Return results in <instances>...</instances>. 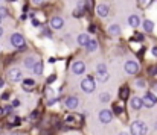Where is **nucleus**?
<instances>
[{"label": "nucleus", "mask_w": 157, "mask_h": 135, "mask_svg": "<svg viewBox=\"0 0 157 135\" xmlns=\"http://www.w3.org/2000/svg\"><path fill=\"white\" fill-rule=\"evenodd\" d=\"M130 131H131V135H147V132H148V126H147L144 122L136 120V122L131 123Z\"/></svg>", "instance_id": "f257e3e1"}, {"label": "nucleus", "mask_w": 157, "mask_h": 135, "mask_svg": "<svg viewBox=\"0 0 157 135\" xmlns=\"http://www.w3.org/2000/svg\"><path fill=\"white\" fill-rule=\"evenodd\" d=\"M81 88L86 91V93H93V91H95V81H93V78H92V76L86 78V79L81 82Z\"/></svg>", "instance_id": "f03ea898"}, {"label": "nucleus", "mask_w": 157, "mask_h": 135, "mask_svg": "<svg viewBox=\"0 0 157 135\" xmlns=\"http://www.w3.org/2000/svg\"><path fill=\"white\" fill-rule=\"evenodd\" d=\"M11 44L14 46L15 49L25 47V38H23V35H20V34H12V35H11Z\"/></svg>", "instance_id": "7ed1b4c3"}, {"label": "nucleus", "mask_w": 157, "mask_h": 135, "mask_svg": "<svg viewBox=\"0 0 157 135\" xmlns=\"http://www.w3.org/2000/svg\"><path fill=\"white\" fill-rule=\"evenodd\" d=\"M156 103H157V97L153 94V93H147V94L144 96V106L153 108Z\"/></svg>", "instance_id": "20e7f679"}, {"label": "nucleus", "mask_w": 157, "mask_h": 135, "mask_svg": "<svg viewBox=\"0 0 157 135\" xmlns=\"http://www.w3.org/2000/svg\"><path fill=\"white\" fill-rule=\"evenodd\" d=\"M125 71L130 75H136L139 71V64L136 61H127L125 62Z\"/></svg>", "instance_id": "39448f33"}, {"label": "nucleus", "mask_w": 157, "mask_h": 135, "mask_svg": "<svg viewBox=\"0 0 157 135\" xmlns=\"http://www.w3.org/2000/svg\"><path fill=\"white\" fill-rule=\"evenodd\" d=\"M8 78L14 82H18V81H21V71L18 68H11L8 71Z\"/></svg>", "instance_id": "423d86ee"}, {"label": "nucleus", "mask_w": 157, "mask_h": 135, "mask_svg": "<svg viewBox=\"0 0 157 135\" xmlns=\"http://www.w3.org/2000/svg\"><path fill=\"white\" fill-rule=\"evenodd\" d=\"M84 70H86V64H84V62L76 61V62L72 64V71H73L75 75H81V73H84Z\"/></svg>", "instance_id": "0eeeda50"}, {"label": "nucleus", "mask_w": 157, "mask_h": 135, "mask_svg": "<svg viewBox=\"0 0 157 135\" xmlns=\"http://www.w3.org/2000/svg\"><path fill=\"white\" fill-rule=\"evenodd\" d=\"M111 119H113L111 111H108V109H102V111L99 112V120H101L102 123H110V122H111Z\"/></svg>", "instance_id": "6e6552de"}, {"label": "nucleus", "mask_w": 157, "mask_h": 135, "mask_svg": "<svg viewBox=\"0 0 157 135\" xmlns=\"http://www.w3.org/2000/svg\"><path fill=\"white\" fill-rule=\"evenodd\" d=\"M66 106L69 108V109H75V108H78V105H79V100H78V97H73V96H70V97H67L66 99Z\"/></svg>", "instance_id": "1a4fd4ad"}, {"label": "nucleus", "mask_w": 157, "mask_h": 135, "mask_svg": "<svg viewBox=\"0 0 157 135\" xmlns=\"http://www.w3.org/2000/svg\"><path fill=\"white\" fill-rule=\"evenodd\" d=\"M51 26H52V29H61L64 26V20L61 17H53L51 20Z\"/></svg>", "instance_id": "9d476101"}, {"label": "nucleus", "mask_w": 157, "mask_h": 135, "mask_svg": "<svg viewBox=\"0 0 157 135\" xmlns=\"http://www.w3.org/2000/svg\"><path fill=\"white\" fill-rule=\"evenodd\" d=\"M144 106V99H140V97H133L131 99V108L133 109H140Z\"/></svg>", "instance_id": "9b49d317"}, {"label": "nucleus", "mask_w": 157, "mask_h": 135, "mask_svg": "<svg viewBox=\"0 0 157 135\" xmlns=\"http://www.w3.org/2000/svg\"><path fill=\"white\" fill-rule=\"evenodd\" d=\"M96 14L99 15V17H107L108 15V6L107 5H99L98 8H96Z\"/></svg>", "instance_id": "f8f14e48"}, {"label": "nucleus", "mask_w": 157, "mask_h": 135, "mask_svg": "<svg viewBox=\"0 0 157 135\" xmlns=\"http://www.w3.org/2000/svg\"><path fill=\"white\" fill-rule=\"evenodd\" d=\"M84 8H86V3H84V2H78V5H76V9L73 11V15H75V17H79V15H82V12H84Z\"/></svg>", "instance_id": "ddd939ff"}, {"label": "nucleus", "mask_w": 157, "mask_h": 135, "mask_svg": "<svg viewBox=\"0 0 157 135\" xmlns=\"http://www.w3.org/2000/svg\"><path fill=\"white\" fill-rule=\"evenodd\" d=\"M128 23H130V26L137 27V26L140 24V18H139L137 15H130V17H128Z\"/></svg>", "instance_id": "4468645a"}, {"label": "nucleus", "mask_w": 157, "mask_h": 135, "mask_svg": "<svg viewBox=\"0 0 157 135\" xmlns=\"http://www.w3.org/2000/svg\"><path fill=\"white\" fill-rule=\"evenodd\" d=\"M35 64H37V61H35L34 56H28V58L25 59V65H26V68H32V70H34Z\"/></svg>", "instance_id": "2eb2a0df"}, {"label": "nucleus", "mask_w": 157, "mask_h": 135, "mask_svg": "<svg viewBox=\"0 0 157 135\" xmlns=\"http://www.w3.org/2000/svg\"><path fill=\"white\" fill-rule=\"evenodd\" d=\"M90 43V40H89V35H86V34H81L79 37H78V44L79 46H84V47H87V44Z\"/></svg>", "instance_id": "dca6fc26"}, {"label": "nucleus", "mask_w": 157, "mask_h": 135, "mask_svg": "<svg viewBox=\"0 0 157 135\" xmlns=\"http://www.w3.org/2000/svg\"><path fill=\"white\" fill-rule=\"evenodd\" d=\"M108 34L110 35H119L121 34V27L117 24H110L108 26Z\"/></svg>", "instance_id": "f3484780"}, {"label": "nucleus", "mask_w": 157, "mask_h": 135, "mask_svg": "<svg viewBox=\"0 0 157 135\" xmlns=\"http://www.w3.org/2000/svg\"><path fill=\"white\" fill-rule=\"evenodd\" d=\"M144 29H145L147 32H153V31H154V23H153L151 20H145V21H144Z\"/></svg>", "instance_id": "a211bd4d"}, {"label": "nucleus", "mask_w": 157, "mask_h": 135, "mask_svg": "<svg viewBox=\"0 0 157 135\" xmlns=\"http://www.w3.org/2000/svg\"><path fill=\"white\" fill-rule=\"evenodd\" d=\"M128 94H130V90H128L127 87H122V88L119 90V97H121V100H125V99L128 97Z\"/></svg>", "instance_id": "6ab92c4d"}, {"label": "nucleus", "mask_w": 157, "mask_h": 135, "mask_svg": "<svg viewBox=\"0 0 157 135\" xmlns=\"http://www.w3.org/2000/svg\"><path fill=\"white\" fill-rule=\"evenodd\" d=\"M96 47H98V41H96V40H90V43L87 44V50H89V52H95Z\"/></svg>", "instance_id": "aec40b11"}, {"label": "nucleus", "mask_w": 157, "mask_h": 135, "mask_svg": "<svg viewBox=\"0 0 157 135\" xmlns=\"http://www.w3.org/2000/svg\"><path fill=\"white\" fill-rule=\"evenodd\" d=\"M34 73H35V75H41V73H43V64H41V62H37V64H35Z\"/></svg>", "instance_id": "412c9836"}, {"label": "nucleus", "mask_w": 157, "mask_h": 135, "mask_svg": "<svg viewBox=\"0 0 157 135\" xmlns=\"http://www.w3.org/2000/svg\"><path fill=\"white\" fill-rule=\"evenodd\" d=\"M8 123H9V125H18V123H20V119H18V117L11 115V117L8 119Z\"/></svg>", "instance_id": "4be33fe9"}, {"label": "nucleus", "mask_w": 157, "mask_h": 135, "mask_svg": "<svg viewBox=\"0 0 157 135\" xmlns=\"http://www.w3.org/2000/svg\"><path fill=\"white\" fill-rule=\"evenodd\" d=\"M34 85H35V82H34L32 79H25V81H23V87H25V88H28V87H34Z\"/></svg>", "instance_id": "5701e85b"}, {"label": "nucleus", "mask_w": 157, "mask_h": 135, "mask_svg": "<svg viewBox=\"0 0 157 135\" xmlns=\"http://www.w3.org/2000/svg\"><path fill=\"white\" fill-rule=\"evenodd\" d=\"M96 71L101 75V73H107V67H105V64H99L98 67H96Z\"/></svg>", "instance_id": "b1692460"}, {"label": "nucleus", "mask_w": 157, "mask_h": 135, "mask_svg": "<svg viewBox=\"0 0 157 135\" xmlns=\"http://www.w3.org/2000/svg\"><path fill=\"white\" fill-rule=\"evenodd\" d=\"M98 81H99V82H107V81H108V73H101V75L98 76Z\"/></svg>", "instance_id": "393cba45"}, {"label": "nucleus", "mask_w": 157, "mask_h": 135, "mask_svg": "<svg viewBox=\"0 0 157 135\" xmlns=\"http://www.w3.org/2000/svg\"><path fill=\"white\" fill-rule=\"evenodd\" d=\"M99 99H101V102H108V100H110V96H108L107 93H104V94L99 96Z\"/></svg>", "instance_id": "a878e982"}, {"label": "nucleus", "mask_w": 157, "mask_h": 135, "mask_svg": "<svg viewBox=\"0 0 157 135\" xmlns=\"http://www.w3.org/2000/svg\"><path fill=\"white\" fill-rule=\"evenodd\" d=\"M86 8L87 9H92L93 8V0H86Z\"/></svg>", "instance_id": "bb28decb"}, {"label": "nucleus", "mask_w": 157, "mask_h": 135, "mask_svg": "<svg viewBox=\"0 0 157 135\" xmlns=\"http://www.w3.org/2000/svg\"><path fill=\"white\" fill-rule=\"evenodd\" d=\"M151 0H139V3H140V6L142 8H145V6H148V3H150Z\"/></svg>", "instance_id": "cd10ccee"}, {"label": "nucleus", "mask_w": 157, "mask_h": 135, "mask_svg": "<svg viewBox=\"0 0 157 135\" xmlns=\"http://www.w3.org/2000/svg\"><path fill=\"white\" fill-rule=\"evenodd\" d=\"M9 112H11V106H5V108H3V114H5V115H8Z\"/></svg>", "instance_id": "c85d7f7f"}, {"label": "nucleus", "mask_w": 157, "mask_h": 135, "mask_svg": "<svg viewBox=\"0 0 157 135\" xmlns=\"http://www.w3.org/2000/svg\"><path fill=\"white\" fill-rule=\"evenodd\" d=\"M150 71V75L153 76V75H156L157 73V65H154V67H151V70H148Z\"/></svg>", "instance_id": "c756f323"}, {"label": "nucleus", "mask_w": 157, "mask_h": 135, "mask_svg": "<svg viewBox=\"0 0 157 135\" xmlns=\"http://www.w3.org/2000/svg\"><path fill=\"white\" fill-rule=\"evenodd\" d=\"M55 79H56V76H55V75H52L51 78H48V84H52V82H55Z\"/></svg>", "instance_id": "7c9ffc66"}, {"label": "nucleus", "mask_w": 157, "mask_h": 135, "mask_svg": "<svg viewBox=\"0 0 157 135\" xmlns=\"http://www.w3.org/2000/svg\"><path fill=\"white\" fill-rule=\"evenodd\" d=\"M89 32H90V34H95V32H96V27H95V26L92 24V26L89 27Z\"/></svg>", "instance_id": "2f4dec72"}, {"label": "nucleus", "mask_w": 157, "mask_h": 135, "mask_svg": "<svg viewBox=\"0 0 157 135\" xmlns=\"http://www.w3.org/2000/svg\"><path fill=\"white\" fill-rule=\"evenodd\" d=\"M18 105H20V100H18V99H15V100H12V106H15V108H17Z\"/></svg>", "instance_id": "473e14b6"}, {"label": "nucleus", "mask_w": 157, "mask_h": 135, "mask_svg": "<svg viewBox=\"0 0 157 135\" xmlns=\"http://www.w3.org/2000/svg\"><path fill=\"white\" fill-rule=\"evenodd\" d=\"M6 14H8V11H6L5 8H0V17H2V15H6Z\"/></svg>", "instance_id": "72a5a7b5"}, {"label": "nucleus", "mask_w": 157, "mask_h": 135, "mask_svg": "<svg viewBox=\"0 0 157 135\" xmlns=\"http://www.w3.org/2000/svg\"><path fill=\"white\" fill-rule=\"evenodd\" d=\"M134 38H136V40H139V41H142V40H144V37H142L140 34H136V35H134Z\"/></svg>", "instance_id": "f704fd0d"}, {"label": "nucleus", "mask_w": 157, "mask_h": 135, "mask_svg": "<svg viewBox=\"0 0 157 135\" xmlns=\"http://www.w3.org/2000/svg\"><path fill=\"white\" fill-rule=\"evenodd\" d=\"M37 117H38V112L35 111V112H32V115H31V120H35Z\"/></svg>", "instance_id": "c9c22d12"}, {"label": "nucleus", "mask_w": 157, "mask_h": 135, "mask_svg": "<svg viewBox=\"0 0 157 135\" xmlns=\"http://www.w3.org/2000/svg\"><path fill=\"white\" fill-rule=\"evenodd\" d=\"M136 84H137L139 87H145V82H144V81H137Z\"/></svg>", "instance_id": "e433bc0d"}, {"label": "nucleus", "mask_w": 157, "mask_h": 135, "mask_svg": "<svg viewBox=\"0 0 157 135\" xmlns=\"http://www.w3.org/2000/svg\"><path fill=\"white\" fill-rule=\"evenodd\" d=\"M114 112H117V114L122 112V108H121V106H116V108H114Z\"/></svg>", "instance_id": "4c0bfd02"}, {"label": "nucleus", "mask_w": 157, "mask_h": 135, "mask_svg": "<svg viewBox=\"0 0 157 135\" xmlns=\"http://www.w3.org/2000/svg\"><path fill=\"white\" fill-rule=\"evenodd\" d=\"M151 52H153V55L157 58V47H153V50H151Z\"/></svg>", "instance_id": "58836bf2"}, {"label": "nucleus", "mask_w": 157, "mask_h": 135, "mask_svg": "<svg viewBox=\"0 0 157 135\" xmlns=\"http://www.w3.org/2000/svg\"><path fill=\"white\" fill-rule=\"evenodd\" d=\"M8 97H9V94H3V96H2V99H3V100H6Z\"/></svg>", "instance_id": "ea45409f"}, {"label": "nucleus", "mask_w": 157, "mask_h": 135, "mask_svg": "<svg viewBox=\"0 0 157 135\" xmlns=\"http://www.w3.org/2000/svg\"><path fill=\"white\" fill-rule=\"evenodd\" d=\"M3 85H5V81H3V79H0V88H2Z\"/></svg>", "instance_id": "a19ab883"}, {"label": "nucleus", "mask_w": 157, "mask_h": 135, "mask_svg": "<svg viewBox=\"0 0 157 135\" xmlns=\"http://www.w3.org/2000/svg\"><path fill=\"white\" fill-rule=\"evenodd\" d=\"M41 2H43V0H34V3H35V5H38V3H41Z\"/></svg>", "instance_id": "79ce46f5"}, {"label": "nucleus", "mask_w": 157, "mask_h": 135, "mask_svg": "<svg viewBox=\"0 0 157 135\" xmlns=\"http://www.w3.org/2000/svg\"><path fill=\"white\" fill-rule=\"evenodd\" d=\"M2 35H3V29L0 27V37H2Z\"/></svg>", "instance_id": "37998d69"}, {"label": "nucleus", "mask_w": 157, "mask_h": 135, "mask_svg": "<svg viewBox=\"0 0 157 135\" xmlns=\"http://www.w3.org/2000/svg\"><path fill=\"white\" fill-rule=\"evenodd\" d=\"M119 135H128V134H127V132H121Z\"/></svg>", "instance_id": "c03bdc74"}, {"label": "nucleus", "mask_w": 157, "mask_h": 135, "mask_svg": "<svg viewBox=\"0 0 157 135\" xmlns=\"http://www.w3.org/2000/svg\"><path fill=\"white\" fill-rule=\"evenodd\" d=\"M154 88H157V84H154Z\"/></svg>", "instance_id": "a18cd8bd"}, {"label": "nucleus", "mask_w": 157, "mask_h": 135, "mask_svg": "<svg viewBox=\"0 0 157 135\" xmlns=\"http://www.w3.org/2000/svg\"><path fill=\"white\" fill-rule=\"evenodd\" d=\"M0 23H2V17H0Z\"/></svg>", "instance_id": "49530a36"}, {"label": "nucleus", "mask_w": 157, "mask_h": 135, "mask_svg": "<svg viewBox=\"0 0 157 135\" xmlns=\"http://www.w3.org/2000/svg\"><path fill=\"white\" fill-rule=\"evenodd\" d=\"M12 2H14V0H12Z\"/></svg>", "instance_id": "de8ad7c7"}]
</instances>
